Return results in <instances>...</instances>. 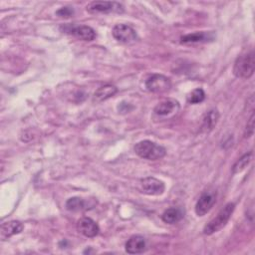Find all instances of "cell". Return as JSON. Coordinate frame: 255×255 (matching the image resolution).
Here are the masks:
<instances>
[{"label":"cell","mask_w":255,"mask_h":255,"mask_svg":"<svg viewBox=\"0 0 255 255\" xmlns=\"http://www.w3.org/2000/svg\"><path fill=\"white\" fill-rule=\"evenodd\" d=\"M73 14H74V9H73V7H69V6L62 7L56 11V15H58L62 18H69Z\"/></svg>","instance_id":"22"},{"label":"cell","mask_w":255,"mask_h":255,"mask_svg":"<svg viewBox=\"0 0 255 255\" xmlns=\"http://www.w3.org/2000/svg\"><path fill=\"white\" fill-rule=\"evenodd\" d=\"M170 80L163 75L153 74L145 80V88L148 92L151 93H164L167 92L170 89Z\"/></svg>","instance_id":"4"},{"label":"cell","mask_w":255,"mask_h":255,"mask_svg":"<svg viewBox=\"0 0 255 255\" xmlns=\"http://www.w3.org/2000/svg\"><path fill=\"white\" fill-rule=\"evenodd\" d=\"M112 34L117 41L125 44L132 43L137 39V34L135 30L131 26L127 24L115 25L112 30Z\"/></svg>","instance_id":"6"},{"label":"cell","mask_w":255,"mask_h":255,"mask_svg":"<svg viewBox=\"0 0 255 255\" xmlns=\"http://www.w3.org/2000/svg\"><path fill=\"white\" fill-rule=\"evenodd\" d=\"M252 159H253V151L252 150L247 152V153H245V154H243L233 164V166H232V173L236 174V173H239V172L243 171L248 166V164L252 161Z\"/></svg>","instance_id":"18"},{"label":"cell","mask_w":255,"mask_h":255,"mask_svg":"<svg viewBox=\"0 0 255 255\" xmlns=\"http://www.w3.org/2000/svg\"><path fill=\"white\" fill-rule=\"evenodd\" d=\"M24 226L23 224L18 220H11L8 222H5L1 225V238L3 240L10 238L13 235L19 234L23 230Z\"/></svg>","instance_id":"15"},{"label":"cell","mask_w":255,"mask_h":255,"mask_svg":"<svg viewBox=\"0 0 255 255\" xmlns=\"http://www.w3.org/2000/svg\"><path fill=\"white\" fill-rule=\"evenodd\" d=\"M253 133H254V113L252 112V114L247 122L246 128H245L244 137H250L253 135Z\"/></svg>","instance_id":"21"},{"label":"cell","mask_w":255,"mask_h":255,"mask_svg":"<svg viewBox=\"0 0 255 255\" xmlns=\"http://www.w3.org/2000/svg\"><path fill=\"white\" fill-rule=\"evenodd\" d=\"M125 248L128 254H139L145 251L146 241L140 235H133L126 242Z\"/></svg>","instance_id":"11"},{"label":"cell","mask_w":255,"mask_h":255,"mask_svg":"<svg viewBox=\"0 0 255 255\" xmlns=\"http://www.w3.org/2000/svg\"><path fill=\"white\" fill-rule=\"evenodd\" d=\"M139 189L141 192L147 195H160L164 192V183L152 176L144 177L139 181Z\"/></svg>","instance_id":"7"},{"label":"cell","mask_w":255,"mask_h":255,"mask_svg":"<svg viewBox=\"0 0 255 255\" xmlns=\"http://www.w3.org/2000/svg\"><path fill=\"white\" fill-rule=\"evenodd\" d=\"M214 39V35L212 32H194L191 34L184 35L180 38L181 44H194V43H204L208 41H212Z\"/></svg>","instance_id":"13"},{"label":"cell","mask_w":255,"mask_h":255,"mask_svg":"<svg viewBox=\"0 0 255 255\" xmlns=\"http://www.w3.org/2000/svg\"><path fill=\"white\" fill-rule=\"evenodd\" d=\"M254 52L251 50L250 52H247L236 59L233 67V74L237 78L249 79L254 73Z\"/></svg>","instance_id":"3"},{"label":"cell","mask_w":255,"mask_h":255,"mask_svg":"<svg viewBox=\"0 0 255 255\" xmlns=\"http://www.w3.org/2000/svg\"><path fill=\"white\" fill-rule=\"evenodd\" d=\"M205 99V93L201 88H197L194 89L191 93H189L188 97H187V102L189 104L192 105H196V104H200L204 101Z\"/></svg>","instance_id":"20"},{"label":"cell","mask_w":255,"mask_h":255,"mask_svg":"<svg viewBox=\"0 0 255 255\" xmlns=\"http://www.w3.org/2000/svg\"><path fill=\"white\" fill-rule=\"evenodd\" d=\"M118 92V88L114 85L107 84L102 87H100L93 95V102L94 103H101L104 102L113 96H115Z\"/></svg>","instance_id":"16"},{"label":"cell","mask_w":255,"mask_h":255,"mask_svg":"<svg viewBox=\"0 0 255 255\" xmlns=\"http://www.w3.org/2000/svg\"><path fill=\"white\" fill-rule=\"evenodd\" d=\"M133 149H134V152L139 157L147 160L160 159L166 153V149L162 145L157 144L156 142L148 139L138 141L137 143H135Z\"/></svg>","instance_id":"1"},{"label":"cell","mask_w":255,"mask_h":255,"mask_svg":"<svg viewBox=\"0 0 255 255\" xmlns=\"http://www.w3.org/2000/svg\"><path fill=\"white\" fill-rule=\"evenodd\" d=\"M66 208L72 212L82 211L87 209V202L80 197H71L66 201Z\"/></svg>","instance_id":"19"},{"label":"cell","mask_w":255,"mask_h":255,"mask_svg":"<svg viewBox=\"0 0 255 255\" xmlns=\"http://www.w3.org/2000/svg\"><path fill=\"white\" fill-rule=\"evenodd\" d=\"M218 120H219V112L216 109H211L208 112H206L202 118L201 131L202 132L211 131L217 125Z\"/></svg>","instance_id":"14"},{"label":"cell","mask_w":255,"mask_h":255,"mask_svg":"<svg viewBox=\"0 0 255 255\" xmlns=\"http://www.w3.org/2000/svg\"><path fill=\"white\" fill-rule=\"evenodd\" d=\"M216 202L215 191H204L198 198L195 204V213L197 216H204L210 211Z\"/></svg>","instance_id":"8"},{"label":"cell","mask_w":255,"mask_h":255,"mask_svg":"<svg viewBox=\"0 0 255 255\" xmlns=\"http://www.w3.org/2000/svg\"><path fill=\"white\" fill-rule=\"evenodd\" d=\"M183 214H184V212L182 211L181 208L170 207L162 213L161 219L163 222H165L167 224H175L183 218V216H184Z\"/></svg>","instance_id":"17"},{"label":"cell","mask_w":255,"mask_h":255,"mask_svg":"<svg viewBox=\"0 0 255 255\" xmlns=\"http://www.w3.org/2000/svg\"><path fill=\"white\" fill-rule=\"evenodd\" d=\"M70 34L75 36L76 38L82 40V41H93L96 39L97 34L96 31L87 25H79V26H72V28L69 30Z\"/></svg>","instance_id":"12"},{"label":"cell","mask_w":255,"mask_h":255,"mask_svg":"<svg viewBox=\"0 0 255 255\" xmlns=\"http://www.w3.org/2000/svg\"><path fill=\"white\" fill-rule=\"evenodd\" d=\"M86 8L90 13H122L124 11V6L115 1H93Z\"/></svg>","instance_id":"5"},{"label":"cell","mask_w":255,"mask_h":255,"mask_svg":"<svg viewBox=\"0 0 255 255\" xmlns=\"http://www.w3.org/2000/svg\"><path fill=\"white\" fill-rule=\"evenodd\" d=\"M78 231L86 237L92 238L99 234L100 228L99 225L90 217H82L77 222Z\"/></svg>","instance_id":"10"},{"label":"cell","mask_w":255,"mask_h":255,"mask_svg":"<svg viewBox=\"0 0 255 255\" xmlns=\"http://www.w3.org/2000/svg\"><path fill=\"white\" fill-rule=\"evenodd\" d=\"M179 111V104L175 100H165L157 104L154 109L153 113L155 116L160 118H169L173 115H175Z\"/></svg>","instance_id":"9"},{"label":"cell","mask_w":255,"mask_h":255,"mask_svg":"<svg viewBox=\"0 0 255 255\" xmlns=\"http://www.w3.org/2000/svg\"><path fill=\"white\" fill-rule=\"evenodd\" d=\"M234 209H235V204L233 202H228L227 204H225L220 209V211L217 213V215L214 218H212L204 226L203 234L211 235V234L221 230L229 221Z\"/></svg>","instance_id":"2"}]
</instances>
